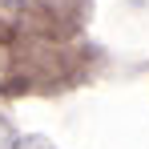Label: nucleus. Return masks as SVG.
Returning a JSON list of instances; mask_svg holds the SVG:
<instances>
[]
</instances>
